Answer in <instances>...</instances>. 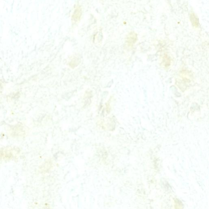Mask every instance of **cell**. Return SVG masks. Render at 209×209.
Wrapping results in <instances>:
<instances>
[{"label":"cell","mask_w":209,"mask_h":209,"mask_svg":"<svg viewBox=\"0 0 209 209\" xmlns=\"http://www.w3.org/2000/svg\"><path fill=\"white\" fill-rule=\"evenodd\" d=\"M82 15V9L80 6H77L72 14V20L74 23H77L80 21Z\"/></svg>","instance_id":"2"},{"label":"cell","mask_w":209,"mask_h":209,"mask_svg":"<svg viewBox=\"0 0 209 209\" xmlns=\"http://www.w3.org/2000/svg\"><path fill=\"white\" fill-rule=\"evenodd\" d=\"M137 35L136 33L134 32L129 33L126 41V46L128 48H131L133 47L135 42L137 41Z\"/></svg>","instance_id":"1"},{"label":"cell","mask_w":209,"mask_h":209,"mask_svg":"<svg viewBox=\"0 0 209 209\" xmlns=\"http://www.w3.org/2000/svg\"><path fill=\"white\" fill-rule=\"evenodd\" d=\"M190 19V21H191L192 26L196 27V28H197V27H199V21L198 18L197 17V16L194 13H192L191 14Z\"/></svg>","instance_id":"3"},{"label":"cell","mask_w":209,"mask_h":209,"mask_svg":"<svg viewBox=\"0 0 209 209\" xmlns=\"http://www.w3.org/2000/svg\"><path fill=\"white\" fill-rule=\"evenodd\" d=\"M170 57L167 56V55H166L164 57L163 62L164 65L165 67L167 68L170 65Z\"/></svg>","instance_id":"4"}]
</instances>
